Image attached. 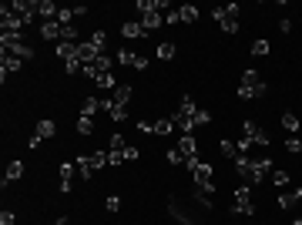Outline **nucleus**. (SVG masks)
Wrapping results in <instances>:
<instances>
[{"mask_svg": "<svg viewBox=\"0 0 302 225\" xmlns=\"http://www.w3.org/2000/svg\"><path fill=\"white\" fill-rule=\"evenodd\" d=\"M239 4H229V7H218V10H212V17H215V24L222 27L225 34H235L239 31Z\"/></svg>", "mask_w": 302, "mask_h": 225, "instance_id": "2", "label": "nucleus"}, {"mask_svg": "<svg viewBox=\"0 0 302 225\" xmlns=\"http://www.w3.org/2000/svg\"><path fill=\"white\" fill-rule=\"evenodd\" d=\"M252 54L255 57H265V54H269V40H262V37L252 40Z\"/></svg>", "mask_w": 302, "mask_h": 225, "instance_id": "28", "label": "nucleus"}, {"mask_svg": "<svg viewBox=\"0 0 302 225\" xmlns=\"http://www.w3.org/2000/svg\"><path fill=\"white\" fill-rule=\"evenodd\" d=\"M57 135V124L51 118H40L37 124H34V138H31V148H37L40 141H47V138H54Z\"/></svg>", "mask_w": 302, "mask_h": 225, "instance_id": "8", "label": "nucleus"}, {"mask_svg": "<svg viewBox=\"0 0 302 225\" xmlns=\"http://www.w3.org/2000/svg\"><path fill=\"white\" fill-rule=\"evenodd\" d=\"M20 175H24V161H10L7 171H4V185H7V182H17Z\"/></svg>", "mask_w": 302, "mask_h": 225, "instance_id": "20", "label": "nucleus"}, {"mask_svg": "<svg viewBox=\"0 0 302 225\" xmlns=\"http://www.w3.org/2000/svg\"><path fill=\"white\" fill-rule=\"evenodd\" d=\"M138 155H141V152H138V148H135V145H128V148H124V161H135V158H138Z\"/></svg>", "mask_w": 302, "mask_h": 225, "instance_id": "40", "label": "nucleus"}, {"mask_svg": "<svg viewBox=\"0 0 302 225\" xmlns=\"http://www.w3.org/2000/svg\"><path fill=\"white\" fill-rule=\"evenodd\" d=\"M282 128H286L289 135H295V131L302 128V118H299V114H292V111H286V114H282Z\"/></svg>", "mask_w": 302, "mask_h": 225, "instance_id": "19", "label": "nucleus"}, {"mask_svg": "<svg viewBox=\"0 0 302 225\" xmlns=\"http://www.w3.org/2000/svg\"><path fill=\"white\" fill-rule=\"evenodd\" d=\"M242 88H252V91H259V94H265V81L259 78V71H252V67H248V71L242 74Z\"/></svg>", "mask_w": 302, "mask_h": 225, "instance_id": "11", "label": "nucleus"}, {"mask_svg": "<svg viewBox=\"0 0 302 225\" xmlns=\"http://www.w3.org/2000/svg\"><path fill=\"white\" fill-rule=\"evenodd\" d=\"M165 24H171V27H175V24H182V17H178V10H168V14H165Z\"/></svg>", "mask_w": 302, "mask_h": 225, "instance_id": "39", "label": "nucleus"}, {"mask_svg": "<svg viewBox=\"0 0 302 225\" xmlns=\"http://www.w3.org/2000/svg\"><path fill=\"white\" fill-rule=\"evenodd\" d=\"M272 168H275V165H272L269 155H262V158H235V171H239L245 182H252V185H262Z\"/></svg>", "mask_w": 302, "mask_h": 225, "instance_id": "1", "label": "nucleus"}, {"mask_svg": "<svg viewBox=\"0 0 302 225\" xmlns=\"http://www.w3.org/2000/svg\"><path fill=\"white\" fill-rule=\"evenodd\" d=\"M97 111H101V97L88 94V97H84V101H81V118H94Z\"/></svg>", "mask_w": 302, "mask_h": 225, "instance_id": "13", "label": "nucleus"}, {"mask_svg": "<svg viewBox=\"0 0 302 225\" xmlns=\"http://www.w3.org/2000/svg\"><path fill=\"white\" fill-rule=\"evenodd\" d=\"M40 37H44V40H57V44H61V24H57V20L40 24Z\"/></svg>", "mask_w": 302, "mask_h": 225, "instance_id": "15", "label": "nucleus"}, {"mask_svg": "<svg viewBox=\"0 0 302 225\" xmlns=\"http://www.w3.org/2000/svg\"><path fill=\"white\" fill-rule=\"evenodd\" d=\"M88 40H91V44H94V47H97V51L104 54V44H108V34H104V31H94V34H91Z\"/></svg>", "mask_w": 302, "mask_h": 225, "instance_id": "26", "label": "nucleus"}, {"mask_svg": "<svg viewBox=\"0 0 302 225\" xmlns=\"http://www.w3.org/2000/svg\"><path fill=\"white\" fill-rule=\"evenodd\" d=\"M121 34H124L128 40H138V37H148V31L141 27V20H128V24H121Z\"/></svg>", "mask_w": 302, "mask_h": 225, "instance_id": "12", "label": "nucleus"}, {"mask_svg": "<svg viewBox=\"0 0 302 225\" xmlns=\"http://www.w3.org/2000/svg\"><path fill=\"white\" fill-rule=\"evenodd\" d=\"M208 121H212V114H208L205 108H198V111H195V124H208Z\"/></svg>", "mask_w": 302, "mask_h": 225, "instance_id": "36", "label": "nucleus"}, {"mask_svg": "<svg viewBox=\"0 0 302 225\" xmlns=\"http://www.w3.org/2000/svg\"><path fill=\"white\" fill-rule=\"evenodd\" d=\"M232 212H235V215H252V212H255L248 185H239V188H235V195H232Z\"/></svg>", "mask_w": 302, "mask_h": 225, "instance_id": "4", "label": "nucleus"}, {"mask_svg": "<svg viewBox=\"0 0 302 225\" xmlns=\"http://www.w3.org/2000/svg\"><path fill=\"white\" fill-rule=\"evenodd\" d=\"M195 188H202V192H215V175H212V165H208V161H198V165H195Z\"/></svg>", "mask_w": 302, "mask_h": 225, "instance_id": "5", "label": "nucleus"}, {"mask_svg": "<svg viewBox=\"0 0 302 225\" xmlns=\"http://www.w3.org/2000/svg\"><path fill=\"white\" fill-rule=\"evenodd\" d=\"M108 114H111L114 121H124L128 118V108H121V105H114V101H111V111H108Z\"/></svg>", "mask_w": 302, "mask_h": 225, "instance_id": "33", "label": "nucleus"}, {"mask_svg": "<svg viewBox=\"0 0 302 225\" xmlns=\"http://www.w3.org/2000/svg\"><path fill=\"white\" fill-rule=\"evenodd\" d=\"M0 24H4V31H24L31 20H27L24 14H14V10L4 4V7H0Z\"/></svg>", "mask_w": 302, "mask_h": 225, "instance_id": "6", "label": "nucleus"}, {"mask_svg": "<svg viewBox=\"0 0 302 225\" xmlns=\"http://www.w3.org/2000/svg\"><path fill=\"white\" fill-rule=\"evenodd\" d=\"M0 225H14V212H7V209L0 212Z\"/></svg>", "mask_w": 302, "mask_h": 225, "instance_id": "41", "label": "nucleus"}, {"mask_svg": "<svg viewBox=\"0 0 302 225\" xmlns=\"http://www.w3.org/2000/svg\"><path fill=\"white\" fill-rule=\"evenodd\" d=\"M131 94H135V88H131V84H118V88H114V94H111V101H114V105H121V108H128Z\"/></svg>", "mask_w": 302, "mask_h": 225, "instance_id": "14", "label": "nucleus"}, {"mask_svg": "<svg viewBox=\"0 0 302 225\" xmlns=\"http://www.w3.org/2000/svg\"><path fill=\"white\" fill-rule=\"evenodd\" d=\"M74 168H78V165H61V192H64V195L71 192V178H74Z\"/></svg>", "mask_w": 302, "mask_h": 225, "instance_id": "22", "label": "nucleus"}, {"mask_svg": "<svg viewBox=\"0 0 302 225\" xmlns=\"http://www.w3.org/2000/svg\"><path fill=\"white\" fill-rule=\"evenodd\" d=\"M272 182H275V188H289L292 175H289V171H272Z\"/></svg>", "mask_w": 302, "mask_h": 225, "instance_id": "25", "label": "nucleus"}, {"mask_svg": "<svg viewBox=\"0 0 302 225\" xmlns=\"http://www.w3.org/2000/svg\"><path fill=\"white\" fill-rule=\"evenodd\" d=\"M111 148H114V152H121V148H128L124 135H111Z\"/></svg>", "mask_w": 302, "mask_h": 225, "instance_id": "37", "label": "nucleus"}, {"mask_svg": "<svg viewBox=\"0 0 302 225\" xmlns=\"http://www.w3.org/2000/svg\"><path fill=\"white\" fill-rule=\"evenodd\" d=\"M104 209H108V212H118L121 209V198H118V195H111V198L104 202Z\"/></svg>", "mask_w": 302, "mask_h": 225, "instance_id": "38", "label": "nucleus"}, {"mask_svg": "<svg viewBox=\"0 0 302 225\" xmlns=\"http://www.w3.org/2000/svg\"><path fill=\"white\" fill-rule=\"evenodd\" d=\"M158 57L161 61H171L175 57V44H158Z\"/></svg>", "mask_w": 302, "mask_h": 225, "instance_id": "30", "label": "nucleus"}, {"mask_svg": "<svg viewBox=\"0 0 302 225\" xmlns=\"http://www.w3.org/2000/svg\"><path fill=\"white\" fill-rule=\"evenodd\" d=\"M168 165H185V158L178 155V148H168Z\"/></svg>", "mask_w": 302, "mask_h": 225, "instance_id": "35", "label": "nucleus"}, {"mask_svg": "<svg viewBox=\"0 0 302 225\" xmlns=\"http://www.w3.org/2000/svg\"><path fill=\"white\" fill-rule=\"evenodd\" d=\"M78 131L81 135H91V131H94V121L91 118H78Z\"/></svg>", "mask_w": 302, "mask_h": 225, "instance_id": "34", "label": "nucleus"}, {"mask_svg": "<svg viewBox=\"0 0 302 225\" xmlns=\"http://www.w3.org/2000/svg\"><path fill=\"white\" fill-rule=\"evenodd\" d=\"M286 152H289V155H299V152H302V138L289 135V138H286Z\"/></svg>", "mask_w": 302, "mask_h": 225, "instance_id": "27", "label": "nucleus"}, {"mask_svg": "<svg viewBox=\"0 0 302 225\" xmlns=\"http://www.w3.org/2000/svg\"><path fill=\"white\" fill-rule=\"evenodd\" d=\"M17 44H24V34L20 31H4L0 34V47H17Z\"/></svg>", "mask_w": 302, "mask_h": 225, "instance_id": "17", "label": "nucleus"}, {"mask_svg": "<svg viewBox=\"0 0 302 225\" xmlns=\"http://www.w3.org/2000/svg\"><path fill=\"white\" fill-rule=\"evenodd\" d=\"M295 205H299V198H295V192H282L279 195V209H295Z\"/></svg>", "mask_w": 302, "mask_h": 225, "instance_id": "24", "label": "nucleus"}, {"mask_svg": "<svg viewBox=\"0 0 302 225\" xmlns=\"http://www.w3.org/2000/svg\"><path fill=\"white\" fill-rule=\"evenodd\" d=\"M279 31L289 34V31H292V20H289V17H282V20H279Z\"/></svg>", "mask_w": 302, "mask_h": 225, "instance_id": "42", "label": "nucleus"}, {"mask_svg": "<svg viewBox=\"0 0 302 225\" xmlns=\"http://www.w3.org/2000/svg\"><path fill=\"white\" fill-rule=\"evenodd\" d=\"M168 215H171V218H178V222H182V225H198V222H195V218L188 215V212L182 209V202H175V198H168Z\"/></svg>", "mask_w": 302, "mask_h": 225, "instance_id": "10", "label": "nucleus"}, {"mask_svg": "<svg viewBox=\"0 0 302 225\" xmlns=\"http://www.w3.org/2000/svg\"><path fill=\"white\" fill-rule=\"evenodd\" d=\"M239 97H242V101H259L262 94H259V91H252V88H242V84H239Z\"/></svg>", "mask_w": 302, "mask_h": 225, "instance_id": "31", "label": "nucleus"}, {"mask_svg": "<svg viewBox=\"0 0 302 225\" xmlns=\"http://www.w3.org/2000/svg\"><path fill=\"white\" fill-rule=\"evenodd\" d=\"M94 84H97V88H104V91H108V88H114V74H111V71H108V74H101V78H97Z\"/></svg>", "mask_w": 302, "mask_h": 225, "instance_id": "32", "label": "nucleus"}, {"mask_svg": "<svg viewBox=\"0 0 302 225\" xmlns=\"http://www.w3.org/2000/svg\"><path fill=\"white\" fill-rule=\"evenodd\" d=\"M118 64H128V67H135V71H144L148 67V61H144V54H135V51H118Z\"/></svg>", "mask_w": 302, "mask_h": 225, "instance_id": "9", "label": "nucleus"}, {"mask_svg": "<svg viewBox=\"0 0 302 225\" xmlns=\"http://www.w3.org/2000/svg\"><path fill=\"white\" fill-rule=\"evenodd\" d=\"M158 24H165V14H161V10H151V14H141V27H144V31H155Z\"/></svg>", "mask_w": 302, "mask_h": 225, "instance_id": "16", "label": "nucleus"}, {"mask_svg": "<svg viewBox=\"0 0 302 225\" xmlns=\"http://www.w3.org/2000/svg\"><path fill=\"white\" fill-rule=\"evenodd\" d=\"M178 17H182V24H195V20H198V7H195V4H185V7H178Z\"/></svg>", "mask_w": 302, "mask_h": 225, "instance_id": "21", "label": "nucleus"}, {"mask_svg": "<svg viewBox=\"0 0 302 225\" xmlns=\"http://www.w3.org/2000/svg\"><path fill=\"white\" fill-rule=\"evenodd\" d=\"M195 202H198L202 209H212V192H202V188H195Z\"/></svg>", "mask_w": 302, "mask_h": 225, "instance_id": "29", "label": "nucleus"}, {"mask_svg": "<svg viewBox=\"0 0 302 225\" xmlns=\"http://www.w3.org/2000/svg\"><path fill=\"white\" fill-rule=\"evenodd\" d=\"M242 138H248V141H252V145H259V148H265V145L272 141V138H269V131H265V128H259L255 121H245V124H242Z\"/></svg>", "mask_w": 302, "mask_h": 225, "instance_id": "7", "label": "nucleus"}, {"mask_svg": "<svg viewBox=\"0 0 302 225\" xmlns=\"http://www.w3.org/2000/svg\"><path fill=\"white\" fill-rule=\"evenodd\" d=\"M178 155H182V158H185V168H195V165H198V141H195V138H191V135H182V138H178Z\"/></svg>", "mask_w": 302, "mask_h": 225, "instance_id": "3", "label": "nucleus"}, {"mask_svg": "<svg viewBox=\"0 0 302 225\" xmlns=\"http://www.w3.org/2000/svg\"><path fill=\"white\" fill-rule=\"evenodd\" d=\"M218 152H222L225 158H232V161L239 158V148H235V141H229V138H222V141H218Z\"/></svg>", "mask_w": 302, "mask_h": 225, "instance_id": "23", "label": "nucleus"}, {"mask_svg": "<svg viewBox=\"0 0 302 225\" xmlns=\"http://www.w3.org/2000/svg\"><path fill=\"white\" fill-rule=\"evenodd\" d=\"M0 67H4V71H7V74H14V71H20V67H24V61L4 51V57H0Z\"/></svg>", "mask_w": 302, "mask_h": 225, "instance_id": "18", "label": "nucleus"}]
</instances>
